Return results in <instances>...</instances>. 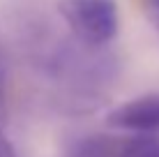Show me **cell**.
Returning <instances> with one entry per match:
<instances>
[{
  "instance_id": "cell-3",
  "label": "cell",
  "mask_w": 159,
  "mask_h": 157,
  "mask_svg": "<svg viewBox=\"0 0 159 157\" xmlns=\"http://www.w3.org/2000/svg\"><path fill=\"white\" fill-rule=\"evenodd\" d=\"M122 139L106 136V134H90L76 141L65 157H118Z\"/></svg>"
},
{
  "instance_id": "cell-6",
  "label": "cell",
  "mask_w": 159,
  "mask_h": 157,
  "mask_svg": "<svg viewBox=\"0 0 159 157\" xmlns=\"http://www.w3.org/2000/svg\"><path fill=\"white\" fill-rule=\"evenodd\" d=\"M5 88H7V60H5V53L0 48V104L5 99Z\"/></svg>"
},
{
  "instance_id": "cell-1",
  "label": "cell",
  "mask_w": 159,
  "mask_h": 157,
  "mask_svg": "<svg viewBox=\"0 0 159 157\" xmlns=\"http://www.w3.org/2000/svg\"><path fill=\"white\" fill-rule=\"evenodd\" d=\"M58 14L83 46H106L118 37L120 9L116 0H60Z\"/></svg>"
},
{
  "instance_id": "cell-4",
  "label": "cell",
  "mask_w": 159,
  "mask_h": 157,
  "mask_svg": "<svg viewBox=\"0 0 159 157\" xmlns=\"http://www.w3.org/2000/svg\"><path fill=\"white\" fill-rule=\"evenodd\" d=\"M118 157H159V136L139 134V136L122 139Z\"/></svg>"
},
{
  "instance_id": "cell-5",
  "label": "cell",
  "mask_w": 159,
  "mask_h": 157,
  "mask_svg": "<svg viewBox=\"0 0 159 157\" xmlns=\"http://www.w3.org/2000/svg\"><path fill=\"white\" fill-rule=\"evenodd\" d=\"M143 9H145V16L152 25L159 30V0H145L143 2Z\"/></svg>"
},
{
  "instance_id": "cell-2",
  "label": "cell",
  "mask_w": 159,
  "mask_h": 157,
  "mask_svg": "<svg viewBox=\"0 0 159 157\" xmlns=\"http://www.w3.org/2000/svg\"><path fill=\"white\" fill-rule=\"evenodd\" d=\"M106 125L131 134H159V93L122 102L108 111Z\"/></svg>"
},
{
  "instance_id": "cell-7",
  "label": "cell",
  "mask_w": 159,
  "mask_h": 157,
  "mask_svg": "<svg viewBox=\"0 0 159 157\" xmlns=\"http://www.w3.org/2000/svg\"><path fill=\"white\" fill-rule=\"evenodd\" d=\"M0 157H16V150L12 141H9L7 136H5V132L0 129Z\"/></svg>"
}]
</instances>
